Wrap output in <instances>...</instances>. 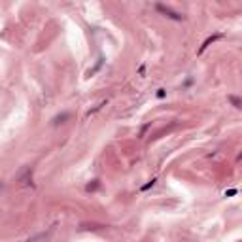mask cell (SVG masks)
<instances>
[{"label":"cell","instance_id":"1","mask_svg":"<svg viewBox=\"0 0 242 242\" xmlns=\"http://www.w3.org/2000/svg\"><path fill=\"white\" fill-rule=\"evenodd\" d=\"M155 8H157V10H159L161 13H165L166 17H170V19H174V21H182V19H184V15H180V13H174V12H172L170 8H165L163 4H157Z\"/></svg>","mask_w":242,"mask_h":242},{"label":"cell","instance_id":"2","mask_svg":"<svg viewBox=\"0 0 242 242\" xmlns=\"http://www.w3.org/2000/svg\"><path fill=\"white\" fill-rule=\"evenodd\" d=\"M217 38H221V34H216V36H212V38H208V40H206V42H204V44L201 45V49H199V53H202V51L206 49V47H208V45H210V44H212L214 40H217Z\"/></svg>","mask_w":242,"mask_h":242},{"label":"cell","instance_id":"3","mask_svg":"<svg viewBox=\"0 0 242 242\" xmlns=\"http://www.w3.org/2000/svg\"><path fill=\"white\" fill-rule=\"evenodd\" d=\"M229 100L233 102V106H235V108H240V106H242V102L236 99V96H233V95H229Z\"/></svg>","mask_w":242,"mask_h":242},{"label":"cell","instance_id":"4","mask_svg":"<svg viewBox=\"0 0 242 242\" xmlns=\"http://www.w3.org/2000/svg\"><path fill=\"white\" fill-rule=\"evenodd\" d=\"M70 117V114H63V115H59V117H55V125H59V123H64L63 119H68Z\"/></svg>","mask_w":242,"mask_h":242},{"label":"cell","instance_id":"5","mask_svg":"<svg viewBox=\"0 0 242 242\" xmlns=\"http://www.w3.org/2000/svg\"><path fill=\"white\" fill-rule=\"evenodd\" d=\"M155 185V180H151V182H148L146 185H142V191H146V189H150V187H153Z\"/></svg>","mask_w":242,"mask_h":242},{"label":"cell","instance_id":"6","mask_svg":"<svg viewBox=\"0 0 242 242\" xmlns=\"http://www.w3.org/2000/svg\"><path fill=\"white\" fill-rule=\"evenodd\" d=\"M157 96H159V99H163V96H165V89H159V93H157Z\"/></svg>","mask_w":242,"mask_h":242}]
</instances>
